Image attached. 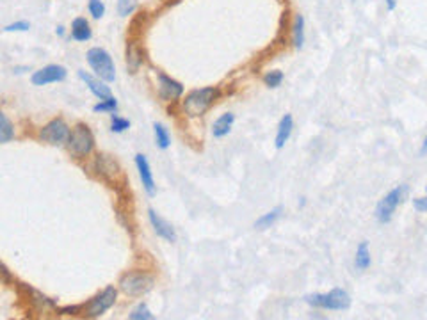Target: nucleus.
<instances>
[{
	"label": "nucleus",
	"mask_w": 427,
	"mask_h": 320,
	"mask_svg": "<svg viewBox=\"0 0 427 320\" xmlns=\"http://www.w3.org/2000/svg\"><path fill=\"white\" fill-rule=\"evenodd\" d=\"M137 9V0H118L119 16H128Z\"/></svg>",
	"instance_id": "c85d7f7f"
},
{
	"label": "nucleus",
	"mask_w": 427,
	"mask_h": 320,
	"mask_svg": "<svg viewBox=\"0 0 427 320\" xmlns=\"http://www.w3.org/2000/svg\"><path fill=\"white\" fill-rule=\"evenodd\" d=\"M425 192H427V187H425Z\"/></svg>",
	"instance_id": "e433bc0d"
},
{
	"label": "nucleus",
	"mask_w": 427,
	"mask_h": 320,
	"mask_svg": "<svg viewBox=\"0 0 427 320\" xmlns=\"http://www.w3.org/2000/svg\"><path fill=\"white\" fill-rule=\"evenodd\" d=\"M79 79L82 80V82H85V86L89 87V91H91L93 95L96 96V98L107 100V98H111V96H112L111 87L105 86V80L96 79V77H93V75H89V73H85L84 69H79Z\"/></svg>",
	"instance_id": "ddd939ff"
},
{
	"label": "nucleus",
	"mask_w": 427,
	"mask_h": 320,
	"mask_svg": "<svg viewBox=\"0 0 427 320\" xmlns=\"http://www.w3.org/2000/svg\"><path fill=\"white\" fill-rule=\"evenodd\" d=\"M30 29V23L27 20H20V22H14V23H9V25H6V32H25V30Z\"/></svg>",
	"instance_id": "c756f323"
},
{
	"label": "nucleus",
	"mask_w": 427,
	"mask_h": 320,
	"mask_svg": "<svg viewBox=\"0 0 427 320\" xmlns=\"http://www.w3.org/2000/svg\"><path fill=\"white\" fill-rule=\"evenodd\" d=\"M11 139H14L13 123L9 121V118H7L6 114H0V142L6 144V142H9Z\"/></svg>",
	"instance_id": "5701e85b"
},
{
	"label": "nucleus",
	"mask_w": 427,
	"mask_h": 320,
	"mask_svg": "<svg viewBox=\"0 0 427 320\" xmlns=\"http://www.w3.org/2000/svg\"><path fill=\"white\" fill-rule=\"evenodd\" d=\"M85 59H87L89 66L93 71L96 73V77L105 82H114L116 80V68H114V61H112L111 53L105 48H100V46H93L87 50L85 53Z\"/></svg>",
	"instance_id": "f03ea898"
},
{
	"label": "nucleus",
	"mask_w": 427,
	"mask_h": 320,
	"mask_svg": "<svg viewBox=\"0 0 427 320\" xmlns=\"http://www.w3.org/2000/svg\"><path fill=\"white\" fill-rule=\"evenodd\" d=\"M407 191H410L407 185H399V187L392 189L381 201L378 203V206H376V219H378L381 224H386V222L392 221L397 206L402 205V201L406 199Z\"/></svg>",
	"instance_id": "423d86ee"
},
{
	"label": "nucleus",
	"mask_w": 427,
	"mask_h": 320,
	"mask_svg": "<svg viewBox=\"0 0 427 320\" xmlns=\"http://www.w3.org/2000/svg\"><path fill=\"white\" fill-rule=\"evenodd\" d=\"M422 153H427V137H425V141H424V146H422Z\"/></svg>",
	"instance_id": "f704fd0d"
},
{
	"label": "nucleus",
	"mask_w": 427,
	"mask_h": 320,
	"mask_svg": "<svg viewBox=\"0 0 427 320\" xmlns=\"http://www.w3.org/2000/svg\"><path fill=\"white\" fill-rule=\"evenodd\" d=\"M57 34H59V36H63V34H64V27H57Z\"/></svg>",
	"instance_id": "72a5a7b5"
},
{
	"label": "nucleus",
	"mask_w": 427,
	"mask_h": 320,
	"mask_svg": "<svg viewBox=\"0 0 427 320\" xmlns=\"http://www.w3.org/2000/svg\"><path fill=\"white\" fill-rule=\"evenodd\" d=\"M66 146H68V152L73 157L82 159V157H87L93 152V148H95V136L89 130V126L79 123V125H75L72 128V134H69L68 141H66Z\"/></svg>",
	"instance_id": "39448f33"
},
{
	"label": "nucleus",
	"mask_w": 427,
	"mask_h": 320,
	"mask_svg": "<svg viewBox=\"0 0 427 320\" xmlns=\"http://www.w3.org/2000/svg\"><path fill=\"white\" fill-rule=\"evenodd\" d=\"M143 61V50L139 48L135 41H128L127 43V68L130 73H137V69L141 68Z\"/></svg>",
	"instance_id": "dca6fc26"
},
{
	"label": "nucleus",
	"mask_w": 427,
	"mask_h": 320,
	"mask_svg": "<svg viewBox=\"0 0 427 320\" xmlns=\"http://www.w3.org/2000/svg\"><path fill=\"white\" fill-rule=\"evenodd\" d=\"M370 249H368V242H360L358 249H356V258H354V267L358 271H367L370 267Z\"/></svg>",
	"instance_id": "a211bd4d"
},
{
	"label": "nucleus",
	"mask_w": 427,
	"mask_h": 320,
	"mask_svg": "<svg viewBox=\"0 0 427 320\" xmlns=\"http://www.w3.org/2000/svg\"><path fill=\"white\" fill-rule=\"evenodd\" d=\"M128 128H130V121H128V119L121 118V116H116V114L111 116V132L121 134Z\"/></svg>",
	"instance_id": "bb28decb"
},
{
	"label": "nucleus",
	"mask_w": 427,
	"mask_h": 320,
	"mask_svg": "<svg viewBox=\"0 0 427 320\" xmlns=\"http://www.w3.org/2000/svg\"><path fill=\"white\" fill-rule=\"evenodd\" d=\"M116 109H118V100H116L114 96H111V98H107V100H100V102L93 107L95 112H109V114H114Z\"/></svg>",
	"instance_id": "b1692460"
},
{
	"label": "nucleus",
	"mask_w": 427,
	"mask_h": 320,
	"mask_svg": "<svg viewBox=\"0 0 427 320\" xmlns=\"http://www.w3.org/2000/svg\"><path fill=\"white\" fill-rule=\"evenodd\" d=\"M234 123H235V114L224 112L223 116H219V118L216 119V123H214V126H212V136L216 137V139L226 137L228 134L232 132V126H234Z\"/></svg>",
	"instance_id": "4468645a"
},
{
	"label": "nucleus",
	"mask_w": 427,
	"mask_h": 320,
	"mask_svg": "<svg viewBox=\"0 0 427 320\" xmlns=\"http://www.w3.org/2000/svg\"><path fill=\"white\" fill-rule=\"evenodd\" d=\"M80 310H82L80 306H68V308L59 310V313L61 315H77V313H80Z\"/></svg>",
	"instance_id": "2f4dec72"
},
{
	"label": "nucleus",
	"mask_w": 427,
	"mask_h": 320,
	"mask_svg": "<svg viewBox=\"0 0 427 320\" xmlns=\"http://www.w3.org/2000/svg\"><path fill=\"white\" fill-rule=\"evenodd\" d=\"M305 300L313 308H322V310H333V311L347 310L351 306V295L345 290H342V288H333L328 294L306 295Z\"/></svg>",
	"instance_id": "20e7f679"
},
{
	"label": "nucleus",
	"mask_w": 427,
	"mask_h": 320,
	"mask_svg": "<svg viewBox=\"0 0 427 320\" xmlns=\"http://www.w3.org/2000/svg\"><path fill=\"white\" fill-rule=\"evenodd\" d=\"M384 2H386L388 11H395V7H397V0H384Z\"/></svg>",
	"instance_id": "473e14b6"
},
{
	"label": "nucleus",
	"mask_w": 427,
	"mask_h": 320,
	"mask_svg": "<svg viewBox=\"0 0 427 320\" xmlns=\"http://www.w3.org/2000/svg\"><path fill=\"white\" fill-rule=\"evenodd\" d=\"M283 79H285V75H283V71H279V69H273V71H267L265 75H263V84H265L267 87H279L283 82Z\"/></svg>",
	"instance_id": "393cba45"
},
{
	"label": "nucleus",
	"mask_w": 427,
	"mask_h": 320,
	"mask_svg": "<svg viewBox=\"0 0 427 320\" xmlns=\"http://www.w3.org/2000/svg\"><path fill=\"white\" fill-rule=\"evenodd\" d=\"M128 318H130V320H153L155 315L151 313V311L148 310V306L143 303V304H139L137 308H134V310H132V313L128 315Z\"/></svg>",
	"instance_id": "a878e982"
},
{
	"label": "nucleus",
	"mask_w": 427,
	"mask_h": 320,
	"mask_svg": "<svg viewBox=\"0 0 427 320\" xmlns=\"http://www.w3.org/2000/svg\"><path fill=\"white\" fill-rule=\"evenodd\" d=\"M164 2H178V0H164Z\"/></svg>",
	"instance_id": "c9c22d12"
},
{
	"label": "nucleus",
	"mask_w": 427,
	"mask_h": 320,
	"mask_svg": "<svg viewBox=\"0 0 427 320\" xmlns=\"http://www.w3.org/2000/svg\"><path fill=\"white\" fill-rule=\"evenodd\" d=\"M157 80H158V96L164 102H176L182 95H184V86L178 80L171 79L169 75L162 71H157Z\"/></svg>",
	"instance_id": "9d476101"
},
{
	"label": "nucleus",
	"mask_w": 427,
	"mask_h": 320,
	"mask_svg": "<svg viewBox=\"0 0 427 320\" xmlns=\"http://www.w3.org/2000/svg\"><path fill=\"white\" fill-rule=\"evenodd\" d=\"M66 77H68V71H66L64 66H61V64H48V66L34 71L32 77H30V82L34 86H46V84L63 82Z\"/></svg>",
	"instance_id": "1a4fd4ad"
},
{
	"label": "nucleus",
	"mask_w": 427,
	"mask_h": 320,
	"mask_svg": "<svg viewBox=\"0 0 427 320\" xmlns=\"http://www.w3.org/2000/svg\"><path fill=\"white\" fill-rule=\"evenodd\" d=\"M292 43L296 48L301 50L305 46V16L297 14L292 25Z\"/></svg>",
	"instance_id": "6ab92c4d"
},
{
	"label": "nucleus",
	"mask_w": 427,
	"mask_h": 320,
	"mask_svg": "<svg viewBox=\"0 0 427 320\" xmlns=\"http://www.w3.org/2000/svg\"><path fill=\"white\" fill-rule=\"evenodd\" d=\"M69 134H72V128L68 126V123L61 118H56L43 126L40 130V134H38V137H40L41 141L48 142V144L56 146V144H63V142L68 141Z\"/></svg>",
	"instance_id": "0eeeda50"
},
{
	"label": "nucleus",
	"mask_w": 427,
	"mask_h": 320,
	"mask_svg": "<svg viewBox=\"0 0 427 320\" xmlns=\"http://www.w3.org/2000/svg\"><path fill=\"white\" fill-rule=\"evenodd\" d=\"M116 297H118V290L114 287H105L100 294H96L95 297L87 303V308H85V315L91 318H96L100 315H103L107 310H111L116 303Z\"/></svg>",
	"instance_id": "6e6552de"
},
{
	"label": "nucleus",
	"mask_w": 427,
	"mask_h": 320,
	"mask_svg": "<svg viewBox=\"0 0 427 320\" xmlns=\"http://www.w3.org/2000/svg\"><path fill=\"white\" fill-rule=\"evenodd\" d=\"M153 132H155V142L161 149H168L171 146V134L162 123H155L153 125Z\"/></svg>",
	"instance_id": "4be33fe9"
},
{
	"label": "nucleus",
	"mask_w": 427,
	"mask_h": 320,
	"mask_svg": "<svg viewBox=\"0 0 427 320\" xmlns=\"http://www.w3.org/2000/svg\"><path fill=\"white\" fill-rule=\"evenodd\" d=\"M221 96V89L219 87H201V89H192L185 96L184 103V112L189 116V118H200L207 112L208 109L212 107V103L216 102L217 98Z\"/></svg>",
	"instance_id": "f257e3e1"
},
{
	"label": "nucleus",
	"mask_w": 427,
	"mask_h": 320,
	"mask_svg": "<svg viewBox=\"0 0 427 320\" xmlns=\"http://www.w3.org/2000/svg\"><path fill=\"white\" fill-rule=\"evenodd\" d=\"M148 219H150V224L153 226V231L158 235V237L164 238V240H168V242H176L178 235H176V231H174V228L166 221L164 217H161L153 208L148 210Z\"/></svg>",
	"instance_id": "f8f14e48"
},
{
	"label": "nucleus",
	"mask_w": 427,
	"mask_h": 320,
	"mask_svg": "<svg viewBox=\"0 0 427 320\" xmlns=\"http://www.w3.org/2000/svg\"><path fill=\"white\" fill-rule=\"evenodd\" d=\"M294 130V118L292 114H285L281 119H279L278 125V134H276V148L281 149L285 146V142L289 141L290 136H292Z\"/></svg>",
	"instance_id": "2eb2a0df"
},
{
	"label": "nucleus",
	"mask_w": 427,
	"mask_h": 320,
	"mask_svg": "<svg viewBox=\"0 0 427 320\" xmlns=\"http://www.w3.org/2000/svg\"><path fill=\"white\" fill-rule=\"evenodd\" d=\"M281 212H283V208H281V206H276L274 210H271V212H267V214H263L262 217L256 219L255 228H258V230H267V228H271V226H273L274 222H276L278 219L281 217Z\"/></svg>",
	"instance_id": "412c9836"
},
{
	"label": "nucleus",
	"mask_w": 427,
	"mask_h": 320,
	"mask_svg": "<svg viewBox=\"0 0 427 320\" xmlns=\"http://www.w3.org/2000/svg\"><path fill=\"white\" fill-rule=\"evenodd\" d=\"M91 36H93L91 27H89V22L85 20V18L79 16L72 22V40L87 41V40H91Z\"/></svg>",
	"instance_id": "f3484780"
},
{
	"label": "nucleus",
	"mask_w": 427,
	"mask_h": 320,
	"mask_svg": "<svg viewBox=\"0 0 427 320\" xmlns=\"http://www.w3.org/2000/svg\"><path fill=\"white\" fill-rule=\"evenodd\" d=\"M413 206L417 208L418 212H427V196H424V198H415Z\"/></svg>",
	"instance_id": "7c9ffc66"
},
{
	"label": "nucleus",
	"mask_w": 427,
	"mask_h": 320,
	"mask_svg": "<svg viewBox=\"0 0 427 320\" xmlns=\"http://www.w3.org/2000/svg\"><path fill=\"white\" fill-rule=\"evenodd\" d=\"M87 9H89V14H91L95 20H100V18L105 14V4H103L102 0H89Z\"/></svg>",
	"instance_id": "cd10ccee"
},
{
	"label": "nucleus",
	"mask_w": 427,
	"mask_h": 320,
	"mask_svg": "<svg viewBox=\"0 0 427 320\" xmlns=\"http://www.w3.org/2000/svg\"><path fill=\"white\" fill-rule=\"evenodd\" d=\"M119 290L123 292L128 297H141V295L148 294L153 288L155 279L153 276H150L148 272H125L119 277Z\"/></svg>",
	"instance_id": "7ed1b4c3"
},
{
	"label": "nucleus",
	"mask_w": 427,
	"mask_h": 320,
	"mask_svg": "<svg viewBox=\"0 0 427 320\" xmlns=\"http://www.w3.org/2000/svg\"><path fill=\"white\" fill-rule=\"evenodd\" d=\"M135 167H137L139 178H141V183H143V187H145L146 194H148L150 198H153V196L157 194V185H155L153 173H151L150 162L146 159V155H143V153H137V155H135Z\"/></svg>",
	"instance_id": "9b49d317"
},
{
	"label": "nucleus",
	"mask_w": 427,
	"mask_h": 320,
	"mask_svg": "<svg viewBox=\"0 0 427 320\" xmlns=\"http://www.w3.org/2000/svg\"><path fill=\"white\" fill-rule=\"evenodd\" d=\"M96 165H98V173L105 178H111V176H116V173L119 171L118 164L114 160H111L107 155H98L96 159Z\"/></svg>",
	"instance_id": "aec40b11"
}]
</instances>
